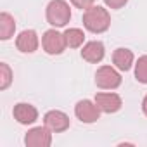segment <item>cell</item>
I'll return each instance as SVG.
<instances>
[{
	"label": "cell",
	"mask_w": 147,
	"mask_h": 147,
	"mask_svg": "<svg viewBox=\"0 0 147 147\" xmlns=\"http://www.w3.org/2000/svg\"><path fill=\"white\" fill-rule=\"evenodd\" d=\"M83 26L90 33H104L111 26V14L100 5H92L83 12Z\"/></svg>",
	"instance_id": "cell-1"
},
{
	"label": "cell",
	"mask_w": 147,
	"mask_h": 147,
	"mask_svg": "<svg viewBox=\"0 0 147 147\" xmlns=\"http://www.w3.org/2000/svg\"><path fill=\"white\" fill-rule=\"evenodd\" d=\"M47 23L52 28H64L71 21V9L66 0H50L45 9Z\"/></svg>",
	"instance_id": "cell-2"
},
{
	"label": "cell",
	"mask_w": 147,
	"mask_h": 147,
	"mask_svg": "<svg viewBox=\"0 0 147 147\" xmlns=\"http://www.w3.org/2000/svg\"><path fill=\"white\" fill-rule=\"evenodd\" d=\"M95 85L102 90H116L121 85V75L119 69H116L114 66H100L95 73Z\"/></svg>",
	"instance_id": "cell-3"
},
{
	"label": "cell",
	"mask_w": 147,
	"mask_h": 147,
	"mask_svg": "<svg viewBox=\"0 0 147 147\" xmlns=\"http://www.w3.org/2000/svg\"><path fill=\"white\" fill-rule=\"evenodd\" d=\"M42 49L49 54V55H59L67 49L64 33L57 31V28H50L43 33L42 36Z\"/></svg>",
	"instance_id": "cell-4"
},
{
	"label": "cell",
	"mask_w": 147,
	"mask_h": 147,
	"mask_svg": "<svg viewBox=\"0 0 147 147\" xmlns=\"http://www.w3.org/2000/svg\"><path fill=\"white\" fill-rule=\"evenodd\" d=\"M100 109L99 106L95 104V100H90V99H82L76 102L75 106V116L82 121V123H95L99 118H100Z\"/></svg>",
	"instance_id": "cell-5"
},
{
	"label": "cell",
	"mask_w": 147,
	"mask_h": 147,
	"mask_svg": "<svg viewBox=\"0 0 147 147\" xmlns=\"http://www.w3.org/2000/svg\"><path fill=\"white\" fill-rule=\"evenodd\" d=\"M52 133L45 125L43 126H33L24 135V144L28 147H50L52 144Z\"/></svg>",
	"instance_id": "cell-6"
},
{
	"label": "cell",
	"mask_w": 147,
	"mask_h": 147,
	"mask_svg": "<svg viewBox=\"0 0 147 147\" xmlns=\"http://www.w3.org/2000/svg\"><path fill=\"white\" fill-rule=\"evenodd\" d=\"M43 125L54 131V133H62L69 128L71 121H69V116L64 113V111H59V109H50L45 113L43 116Z\"/></svg>",
	"instance_id": "cell-7"
},
{
	"label": "cell",
	"mask_w": 147,
	"mask_h": 147,
	"mask_svg": "<svg viewBox=\"0 0 147 147\" xmlns=\"http://www.w3.org/2000/svg\"><path fill=\"white\" fill-rule=\"evenodd\" d=\"M94 100L99 106V109L102 113H106V114L118 113L121 109V106H123V100L116 92H99Z\"/></svg>",
	"instance_id": "cell-8"
},
{
	"label": "cell",
	"mask_w": 147,
	"mask_h": 147,
	"mask_svg": "<svg viewBox=\"0 0 147 147\" xmlns=\"http://www.w3.org/2000/svg\"><path fill=\"white\" fill-rule=\"evenodd\" d=\"M16 47L23 54H33L40 47V38L35 30H23L16 36Z\"/></svg>",
	"instance_id": "cell-9"
},
{
	"label": "cell",
	"mask_w": 147,
	"mask_h": 147,
	"mask_svg": "<svg viewBox=\"0 0 147 147\" xmlns=\"http://www.w3.org/2000/svg\"><path fill=\"white\" fill-rule=\"evenodd\" d=\"M12 116L19 125H33L38 119V109L33 104L28 102H19L12 109Z\"/></svg>",
	"instance_id": "cell-10"
},
{
	"label": "cell",
	"mask_w": 147,
	"mask_h": 147,
	"mask_svg": "<svg viewBox=\"0 0 147 147\" xmlns=\"http://www.w3.org/2000/svg\"><path fill=\"white\" fill-rule=\"evenodd\" d=\"M106 55V47L100 40H92V42H87L83 47H82V57L83 61L90 62V64H97L104 59Z\"/></svg>",
	"instance_id": "cell-11"
},
{
	"label": "cell",
	"mask_w": 147,
	"mask_h": 147,
	"mask_svg": "<svg viewBox=\"0 0 147 147\" xmlns=\"http://www.w3.org/2000/svg\"><path fill=\"white\" fill-rule=\"evenodd\" d=\"M113 64L116 69L119 71H130L131 66H135V55L130 49H125V47H119L113 52Z\"/></svg>",
	"instance_id": "cell-12"
},
{
	"label": "cell",
	"mask_w": 147,
	"mask_h": 147,
	"mask_svg": "<svg viewBox=\"0 0 147 147\" xmlns=\"http://www.w3.org/2000/svg\"><path fill=\"white\" fill-rule=\"evenodd\" d=\"M16 33V19L9 12L0 14V40H11Z\"/></svg>",
	"instance_id": "cell-13"
},
{
	"label": "cell",
	"mask_w": 147,
	"mask_h": 147,
	"mask_svg": "<svg viewBox=\"0 0 147 147\" xmlns=\"http://www.w3.org/2000/svg\"><path fill=\"white\" fill-rule=\"evenodd\" d=\"M64 38L69 49H80L85 45V33L80 28H67L64 31Z\"/></svg>",
	"instance_id": "cell-14"
},
{
	"label": "cell",
	"mask_w": 147,
	"mask_h": 147,
	"mask_svg": "<svg viewBox=\"0 0 147 147\" xmlns=\"http://www.w3.org/2000/svg\"><path fill=\"white\" fill-rule=\"evenodd\" d=\"M135 80L138 83L147 85V54L140 55L135 62Z\"/></svg>",
	"instance_id": "cell-15"
},
{
	"label": "cell",
	"mask_w": 147,
	"mask_h": 147,
	"mask_svg": "<svg viewBox=\"0 0 147 147\" xmlns=\"http://www.w3.org/2000/svg\"><path fill=\"white\" fill-rule=\"evenodd\" d=\"M12 83V69L7 62H0V90H7Z\"/></svg>",
	"instance_id": "cell-16"
},
{
	"label": "cell",
	"mask_w": 147,
	"mask_h": 147,
	"mask_svg": "<svg viewBox=\"0 0 147 147\" xmlns=\"http://www.w3.org/2000/svg\"><path fill=\"white\" fill-rule=\"evenodd\" d=\"M69 2L75 5L76 9H82V11H87L88 7H92L94 5V2L95 0H69Z\"/></svg>",
	"instance_id": "cell-17"
},
{
	"label": "cell",
	"mask_w": 147,
	"mask_h": 147,
	"mask_svg": "<svg viewBox=\"0 0 147 147\" xmlns=\"http://www.w3.org/2000/svg\"><path fill=\"white\" fill-rule=\"evenodd\" d=\"M104 4L109 9H123L128 4V0H104Z\"/></svg>",
	"instance_id": "cell-18"
},
{
	"label": "cell",
	"mask_w": 147,
	"mask_h": 147,
	"mask_svg": "<svg viewBox=\"0 0 147 147\" xmlns=\"http://www.w3.org/2000/svg\"><path fill=\"white\" fill-rule=\"evenodd\" d=\"M142 113H144V114L147 116V95H145V97L142 99Z\"/></svg>",
	"instance_id": "cell-19"
}]
</instances>
